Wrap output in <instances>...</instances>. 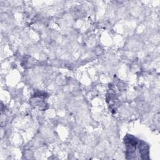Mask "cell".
<instances>
[{"mask_svg": "<svg viewBox=\"0 0 160 160\" xmlns=\"http://www.w3.org/2000/svg\"><path fill=\"white\" fill-rule=\"evenodd\" d=\"M124 144L126 147V155L129 156L130 159H132V156L134 154L136 146L138 144L137 139L132 135L128 134L124 139Z\"/></svg>", "mask_w": 160, "mask_h": 160, "instance_id": "1", "label": "cell"}, {"mask_svg": "<svg viewBox=\"0 0 160 160\" xmlns=\"http://www.w3.org/2000/svg\"><path fill=\"white\" fill-rule=\"evenodd\" d=\"M138 149L142 159H149V146L144 141L138 142Z\"/></svg>", "mask_w": 160, "mask_h": 160, "instance_id": "2", "label": "cell"}]
</instances>
